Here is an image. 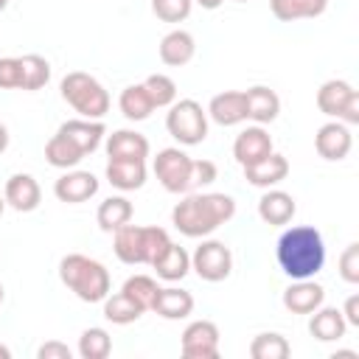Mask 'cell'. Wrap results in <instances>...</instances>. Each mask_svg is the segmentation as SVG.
Instances as JSON below:
<instances>
[{
  "label": "cell",
  "instance_id": "6da1fadb",
  "mask_svg": "<svg viewBox=\"0 0 359 359\" xmlns=\"http://www.w3.org/2000/svg\"><path fill=\"white\" fill-rule=\"evenodd\" d=\"M275 258H278V266L292 280L314 278L325 264V241L317 227L292 224L280 233V238L275 244Z\"/></svg>",
  "mask_w": 359,
  "mask_h": 359
},
{
  "label": "cell",
  "instance_id": "7a4b0ae2",
  "mask_svg": "<svg viewBox=\"0 0 359 359\" xmlns=\"http://www.w3.org/2000/svg\"><path fill=\"white\" fill-rule=\"evenodd\" d=\"M236 216V199L227 194H188L171 210V224L188 238H205Z\"/></svg>",
  "mask_w": 359,
  "mask_h": 359
},
{
  "label": "cell",
  "instance_id": "3957f363",
  "mask_svg": "<svg viewBox=\"0 0 359 359\" xmlns=\"http://www.w3.org/2000/svg\"><path fill=\"white\" fill-rule=\"evenodd\" d=\"M59 280L84 303H101L112 286L107 266L81 252H70L59 261Z\"/></svg>",
  "mask_w": 359,
  "mask_h": 359
},
{
  "label": "cell",
  "instance_id": "277c9868",
  "mask_svg": "<svg viewBox=\"0 0 359 359\" xmlns=\"http://www.w3.org/2000/svg\"><path fill=\"white\" fill-rule=\"evenodd\" d=\"M171 238L163 227H137V224H123L112 233V250L118 261L137 266V264H154L165 250Z\"/></svg>",
  "mask_w": 359,
  "mask_h": 359
},
{
  "label": "cell",
  "instance_id": "5b68a950",
  "mask_svg": "<svg viewBox=\"0 0 359 359\" xmlns=\"http://www.w3.org/2000/svg\"><path fill=\"white\" fill-rule=\"evenodd\" d=\"M62 90V98L81 115V118H93V121H101L107 112H109V93L104 90V84L84 73V70H73L62 79L59 84Z\"/></svg>",
  "mask_w": 359,
  "mask_h": 359
},
{
  "label": "cell",
  "instance_id": "8992f818",
  "mask_svg": "<svg viewBox=\"0 0 359 359\" xmlns=\"http://www.w3.org/2000/svg\"><path fill=\"white\" fill-rule=\"evenodd\" d=\"M168 135L182 146H196L208 137V112L194 98H180L168 107L165 115Z\"/></svg>",
  "mask_w": 359,
  "mask_h": 359
},
{
  "label": "cell",
  "instance_id": "52a82bcc",
  "mask_svg": "<svg viewBox=\"0 0 359 359\" xmlns=\"http://www.w3.org/2000/svg\"><path fill=\"white\" fill-rule=\"evenodd\" d=\"M317 109L328 118L342 121L345 126L359 123V93L345 79H328L317 90Z\"/></svg>",
  "mask_w": 359,
  "mask_h": 359
},
{
  "label": "cell",
  "instance_id": "ba28073f",
  "mask_svg": "<svg viewBox=\"0 0 359 359\" xmlns=\"http://www.w3.org/2000/svg\"><path fill=\"white\" fill-rule=\"evenodd\" d=\"M191 165L194 157H188L180 146L160 149L154 157V177L168 194H188L191 191Z\"/></svg>",
  "mask_w": 359,
  "mask_h": 359
},
{
  "label": "cell",
  "instance_id": "9c48e42d",
  "mask_svg": "<svg viewBox=\"0 0 359 359\" xmlns=\"http://www.w3.org/2000/svg\"><path fill=\"white\" fill-rule=\"evenodd\" d=\"M191 269H194L202 280L219 283V280H224V278L233 272V252H230V247H227L224 241H219V238H205V241L194 250V255H191Z\"/></svg>",
  "mask_w": 359,
  "mask_h": 359
},
{
  "label": "cell",
  "instance_id": "30bf717a",
  "mask_svg": "<svg viewBox=\"0 0 359 359\" xmlns=\"http://www.w3.org/2000/svg\"><path fill=\"white\" fill-rule=\"evenodd\" d=\"M180 351L185 359H216L219 356V325L210 320H194L185 325Z\"/></svg>",
  "mask_w": 359,
  "mask_h": 359
},
{
  "label": "cell",
  "instance_id": "8fae6325",
  "mask_svg": "<svg viewBox=\"0 0 359 359\" xmlns=\"http://www.w3.org/2000/svg\"><path fill=\"white\" fill-rule=\"evenodd\" d=\"M351 146H353V137H351V129L342 123V121H328L317 129L314 135V149L323 160H345L351 154Z\"/></svg>",
  "mask_w": 359,
  "mask_h": 359
},
{
  "label": "cell",
  "instance_id": "7c38bea8",
  "mask_svg": "<svg viewBox=\"0 0 359 359\" xmlns=\"http://www.w3.org/2000/svg\"><path fill=\"white\" fill-rule=\"evenodd\" d=\"M275 149H272V137H269V132L261 126V123H255V126H247L244 132H238L236 135V143H233V157H236V163L244 168V165H252V163H258V160H264V157H269Z\"/></svg>",
  "mask_w": 359,
  "mask_h": 359
},
{
  "label": "cell",
  "instance_id": "4fadbf2b",
  "mask_svg": "<svg viewBox=\"0 0 359 359\" xmlns=\"http://www.w3.org/2000/svg\"><path fill=\"white\" fill-rule=\"evenodd\" d=\"M53 194L59 202H67V205H81L87 199H93L98 194V177L93 171H65L56 182H53Z\"/></svg>",
  "mask_w": 359,
  "mask_h": 359
},
{
  "label": "cell",
  "instance_id": "5bb4252c",
  "mask_svg": "<svg viewBox=\"0 0 359 359\" xmlns=\"http://www.w3.org/2000/svg\"><path fill=\"white\" fill-rule=\"evenodd\" d=\"M3 199H6L8 208H14L20 213H31L42 202V188H39V182L31 174H11L6 180Z\"/></svg>",
  "mask_w": 359,
  "mask_h": 359
},
{
  "label": "cell",
  "instance_id": "9a60e30c",
  "mask_svg": "<svg viewBox=\"0 0 359 359\" xmlns=\"http://www.w3.org/2000/svg\"><path fill=\"white\" fill-rule=\"evenodd\" d=\"M208 118L219 126H236L241 121H247V98H244V90H224V93H216L208 104Z\"/></svg>",
  "mask_w": 359,
  "mask_h": 359
},
{
  "label": "cell",
  "instance_id": "2e32d148",
  "mask_svg": "<svg viewBox=\"0 0 359 359\" xmlns=\"http://www.w3.org/2000/svg\"><path fill=\"white\" fill-rule=\"evenodd\" d=\"M297 205L292 199V194L280 191V188H266V194L258 199V216L264 224L269 227H283L294 219Z\"/></svg>",
  "mask_w": 359,
  "mask_h": 359
},
{
  "label": "cell",
  "instance_id": "e0dca14e",
  "mask_svg": "<svg viewBox=\"0 0 359 359\" xmlns=\"http://www.w3.org/2000/svg\"><path fill=\"white\" fill-rule=\"evenodd\" d=\"M325 300V289L320 283H314L311 278H303V280H294L286 286L283 292V306L286 311L292 314H311L314 309H320Z\"/></svg>",
  "mask_w": 359,
  "mask_h": 359
},
{
  "label": "cell",
  "instance_id": "ac0fdd59",
  "mask_svg": "<svg viewBox=\"0 0 359 359\" xmlns=\"http://www.w3.org/2000/svg\"><path fill=\"white\" fill-rule=\"evenodd\" d=\"M56 132H62L67 140H73V143L81 149L84 157L93 154V151L101 146L104 135H107L104 123H101V121H93V118H73V121H65Z\"/></svg>",
  "mask_w": 359,
  "mask_h": 359
},
{
  "label": "cell",
  "instance_id": "d6986e66",
  "mask_svg": "<svg viewBox=\"0 0 359 359\" xmlns=\"http://www.w3.org/2000/svg\"><path fill=\"white\" fill-rule=\"evenodd\" d=\"M244 98H247V118L255 121V123H261V126L264 123H272L280 115V98L266 84L247 87L244 90Z\"/></svg>",
  "mask_w": 359,
  "mask_h": 359
},
{
  "label": "cell",
  "instance_id": "ffe728a7",
  "mask_svg": "<svg viewBox=\"0 0 359 359\" xmlns=\"http://www.w3.org/2000/svg\"><path fill=\"white\" fill-rule=\"evenodd\" d=\"M244 177L255 188H275L278 182H283L289 177V160L283 154L272 151L269 157H264L252 165H244Z\"/></svg>",
  "mask_w": 359,
  "mask_h": 359
},
{
  "label": "cell",
  "instance_id": "44dd1931",
  "mask_svg": "<svg viewBox=\"0 0 359 359\" xmlns=\"http://www.w3.org/2000/svg\"><path fill=\"white\" fill-rule=\"evenodd\" d=\"M104 174H107L112 188H118V191H137L146 182V160H118V157H109Z\"/></svg>",
  "mask_w": 359,
  "mask_h": 359
},
{
  "label": "cell",
  "instance_id": "7402d4cb",
  "mask_svg": "<svg viewBox=\"0 0 359 359\" xmlns=\"http://www.w3.org/2000/svg\"><path fill=\"white\" fill-rule=\"evenodd\" d=\"M107 154L118 160H146L149 140L135 129H115L112 135H107Z\"/></svg>",
  "mask_w": 359,
  "mask_h": 359
},
{
  "label": "cell",
  "instance_id": "603a6c76",
  "mask_svg": "<svg viewBox=\"0 0 359 359\" xmlns=\"http://www.w3.org/2000/svg\"><path fill=\"white\" fill-rule=\"evenodd\" d=\"M345 331H348V323H345V317H342L339 309H334V306H320V309L311 311L309 334H311L314 339H320V342H337V339L345 337Z\"/></svg>",
  "mask_w": 359,
  "mask_h": 359
},
{
  "label": "cell",
  "instance_id": "cb8c5ba5",
  "mask_svg": "<svg viewBox=\"0 0 359 359\" xmlns=\"http://www.w3.org/2000/svg\"><path fill=\"white\" fill-rule=\"evenodd\" d=\"M194 53H196V42H194V36H191L188 31H182V28H174V31H168V34L160 39V62L168 65V67H182V65H188V62L194 59Z\"/></svg>",
  "mask_w": 359,
  "mask_h": 359
},
{
  "label": "cell",
  "instance_id": "d4e9b609",
  "mask_svg": "<svg viewBox=\"0 0 359 359\" xmlns=\"http://www.w3.org/2000/svg\"><path fill=\"white\" fill-rule=\"evenodd\" d=\"M151 311L160 314L163 320H185L194 311V294L177 286H165V289L160 286Z\"/></svg>",
  "mask_w": 359,
  "mask_h": 359
},
{
  "label": "cell",
  "instance_id": "484cf974",
  "mask_svg": "<svg viewBox=\"0 0 359 359\" xmlns=\"http://www.w3.org/2000/svg\"><path fill=\"white\" fill-rule=\"evenodd\" d=\"M275 20L294 22V20H314L328 8V0H269Z\"/></svg>",
  "mask_w": 359,
  "mask_h": 359
},
{
  "label": "cell",
  "instance_id": "4316f807",
  "mask_svg": "<svg viewBox=\"0 0 359 359\" xmlns=\"http://www.w3.org/2000/svg\"><path fill=\"white\" fill-rule=\"evenodd\" d=\"M132 213H135V208H132V202L126 196H109V199H104L98 205L95 222H98V227L104 233H115L118 227L132 222Z\"/></svg>",
  "mask_w": 359,
  "mask_h": 359
},
{
  "label": "cell",
  "instance_id": "83f0119b",
  "mask_svg": "<svg viewBox=\"0 0 359 359\" xmlns=\"http://www.w3.org/2000/svg\"><path fill=\"white\" fill-rule=\"evenodd\" d=\"M154 266V272H157V278H163V280H168V283H174V280H182L188 272H191V255L185 252V247H180V244H168V250L151 264Z\"/></svg>",
  "mask_w": 359,
  "mask_h": 359
},
{
  "label": "cell",
  "instance_id": "f1b7e54d",
  "mask_svg": "<svg viewBox=\"0 0 359 359\" xmlns=\"http://www.w3.org/2000/svg\"><path fill=\"white\" fill-rule=\"evenodd\" d=\"M50 81V62L39 53H25L20 56V90L34 93L42 90Z\"/></svg>",
  "mask_w": 359,
  "mask_h": 359
},
{
  "label": "cell",
  "instance_id": "f546056e",
  "mask_svg": "<svg viewBox=\"0 0 359 359\" xmlns=\"http://www.w3.org/2000/svg\"><path fill=\"white\" fill-rule=\"evenodd\" d=\"M118 107H121V112H123L126 121H146L154 112V104H151L143 81L123 87L121 90V98H118Z\"/></svg>",
  "mask_w": 359,
  "mask_h": 359
},
{
  "label": "cell",
  "instance_id": "4dcf8cb0",
  "mask_svg": "<svg viewBox=\"0 0 359 359\" xmlns=\"http://www.w3.org/2000/svg\"><path fill=\"white\" fill-rule=\"evenodd\" d=\"M45 160L53 165V168H76L81 160H84V154H81V149L73 143V140H67L62 132H56L48 143H45Z\"/></svg>",
  "mask_w": 359,
  "mask_h": 359
},
{
  "label": "cell",
  "instance_id": "1f68e13d",
  "mask_svg": "<svg viewBox=\"0 0 359 359\" xmlns=\"http://www.w3.org/2000/svg\"><path fill=\"white\" fill-rule=\"evenodd\" d=\"M101 303H104V317H107L112 325H129V323H135V320L143 314V309H140L135 300H129L123 292L107 294Z\"/></svg>",
  "mask_w": 359,
  "mask_h": 359
},
{
  "label": "cell",
  "instance_id": "d6a6232c",
  "mask_svg": "<svg viewBox=\"0 0 359 359\" xmlns=\"http://www.w3.org/2000/svg\"><path fill=\"white\" fill-rule=\"evenodd\" d=\"M289 353H292V345L286 342L283 334H275V331H264L250 342L252 359H286Z\"/></svg>",
  "mask_w": 359,
  "mask_h": 359
},
{
  "label": "cell",
  "instance_id": "836d02e7",
  "mask_svg": "<svg viewBox=\"0 0 359 359\" xmlns=\"http://www.w3.org/2000/svg\"><path fill=\"white\" fill-rule=\"evenodd\" d=\"M121 292H123L129 300H135L143 311H151V306H154V297H157L160 286H157V280H154V278H149V275H132V278H126V280H123Z\"/></svg>",
  "mask_w": 359,
  "mask_h": 359
},
{
  "label": "cell",
  "instance_id": "e575fe53",
  "mask_svg": "<svg viewBox=\"0 0 359 359\" xmlns=\"http://www.w3.org/2000/svg\"><path fill=\"white\" fill-rule=\"evenodd\" d=\"M79 356L81 359H107L109 351H112V339L104 328L93 325V328H84L81 337H79Z\"/></svg>",
  "mask_w": 359,
  "mask_h": 359
},
{
  "label": "cell",
  "instance_id": "d590c367",
  "mask_svg": "<svg viewBox=\"0 0 359 359\" xmlns=\"http://www.w3.org/2000/svg\"><path fill=\"white\" fill-rule=\"evenodd\" d=\"M143 87H146V93H149L154 109H157V107H171V104L177 101V84H174V79L165 76V73H151V76H146Z\"/></svg>",
  "mask_w": 359,
  "mask_h": 359
},
{
  "label": "cell",
  "instance_id": "8d00e7d4",
  "mask_svg": "<svg viewBox=\"0 0 359 359\" xmlns=\"http://www.w3.org/2000/svg\"><path fill=\"white\" fill-rule=\"evenodd\" d=\"M194 0H151V11L163 22H182L188 20Z\"/></svg>",
  "mask_w": 359,
  "mask_h": 359
},
{
  "label": "cell",
  "instance_id": "74e56055",
  "mask_svg": "<svg viewBox=\"0 0 359 359\" xmlns=\"http://www.w3.org/2000/svg\"><path fill=\"white\" fill-rule=\"evenodd\" d=\"M339 275L345 283H359V244L351 241L339 255Z\"/></svg>",
  "mask_w": 359,
  "mask_h": 359
},
{
  "label": "cell",
  "instance_id": "f35d334b",
  "mask_svg": "<svg viewBox=\"0 0 359 359\" xmlns=\"http://www.w3.org/2000/svg\"><path fill=\"white\" fill-rule=\"evenodd\" d=\"M0 90H20V56L0 59Z\"/></svg>",
  "mask_w": 359,
  "mask_h": 359
},
{
  "label": "cell",
  "instance_id": "ab89813d",
  "mask_svg": "<svg viewBox=\"0 0 359 359\" xmlns=\"http://www.w3.org/2000/svg\"><path fill=\"white\" fill-rule=\"evenodd\" d=\"M216 177H219V168H216L213 160H194V165H191V188L210 185Z\"/></svg>",
  "mask_w": 359,
  "mask_h": 359
},
{
  "label": "cell",
  "instance_id": "60d3db41",
  "mask_svg": "<svg viewBox=\"0 0 359 359\" xmlns=\"http://www.w3.org/2000/svg\"><path fill=\"white\" fill-rule=\"evenodd\" d=\"M70 356H73V351L59 339H50L45 345H39V351H36V359H70Z\"/></svg>",
  "mask_w": 359,
  "mask_h": 359
},
{
  "label": "cell",
  "instance_id": "b9f144b4",
  "mask_svg": "<svg viewBox=\"0 0 359 359\" xmlns=\"http://www.w3.org/2000/svg\"><path fill=\"white\" fill-rule=\"evenodd\" d=\"M339 311H342V317H345L348 325H359V294H351Z\"/></svg>",
  "mask_w": 359,
  "mask_h": 359
},
{
  "label": "cell",
  "instance_id": "7bdbcfd3",
  "mask_svg": "<svg viewBox=\"0 0 359 359\" xmlns=\"http://www.w3.org/2000/svg\"><path fill=\"white\" fill-rule=\"evenodd\" d=\"M8 149V129H6V123H0V154Z\"/></svg>",
  "mask_w": 359,
  "mask_h": 359
},
{
  "label": "cell",
  "instance_id": "ee69618b",
  "mask_svg": "<svg viewBox=\"0 0 359 359\" xmlns=\"http://www.w3.org/2000/svg\"><path fill=\"white\" fill-rule=\"evenodd\" d=\"M194 3H199L202 8H208V11H213V8H219L224 0H194Z\"/></svg>",
  "mask_w": 359,
  "mask_h": 359
},
{
  "label": "cell",
  "instance_id": "f6af8a7d",
  "mask_svg": "<svg viewBox=\"0 0 359 359\" xmlns=\"http://www.w3.org/2000/svg\"><path fill=\"white\" fill-rule=\"evenodd\" d=\"M0 359H11V351L6 345H0Z\"/></svg>",
  "mask_w": 359,
  "mask_h": 359
},
{
  "label": "cell",
  "instance_id": "bcb514c9",
  "mask_svg": "<svg viewBox=\"0 0 359 359\" xmlns=\"http://www.w3.org/2000/svg\"><path fill=\"white\" fill-rule=\"evenodd\" d=\"M3 210H6V199L0 196V216H3Z\"/></svg>",
  "mask_w": 359,
  "mask_h": 359
},
{
  "label": "cell",
  "instance_id": "7dc6e473",
  "mask_svg": "<svg viewBox=\"0 0 359 359\" xmlns=\"http://www.w3.org/2000/svg\"><path fill=\"white\" fill-rule=\"evenodd\" d=\"M3 297H6V292H3V283H0V306H3Z\"/></svg>",
  "mask_w": 359,
  "mask_h": 359
},
{
  "label": "cell",
  "instance_id": "c3c4849f",
  "mask_svg": "<svg viewBox=\"0 0 359 359\" xmlns=\"http://www.w3.org/2000/svg\"><path fill=\"white\" fill-rule=\"evenodd\" d=\"M6 6H8V0H0V11H3V8H6Z\"/></svg>",
  "mask_w": 359,
  "mask_h": 359
},
{
  "label": "cell",
  "instance_id": "681fc988",
  "mask_svg": "<svg viewBox=\"0 0 359 359\" xmlns=\"http://www.w3.org/2000/svg\"><path fill=\"white\" fill-rule=\"evenodd\" d=\"M236 3H247V0H236Z\"/></svg>",
  "mask_w": 359,
  "mask_h": 359
}]
</instances>
